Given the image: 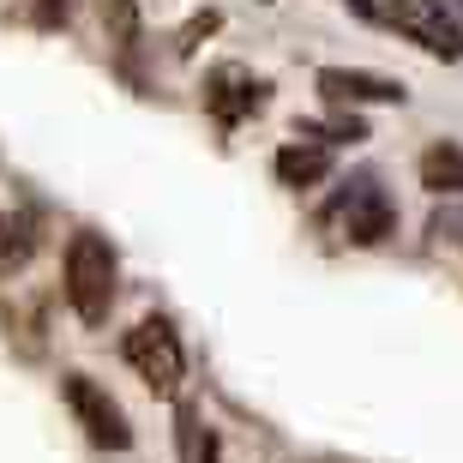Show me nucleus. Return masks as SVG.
I'll list each match as a JSON object with an SVG mask.
<instances>
[{
    "label": "nucleus",
    "mask_w": 463,
    "mask_h": 463,
    "mask_svg": "<svg viewBox=\"0 0 463 463\" xmlns=\"http://www.w3.org/2000/svg\"><path fill=\"white\" fill-rule=\"evenodd\" d=\"M385 18L397 31L421 43L439 61H463V18L451 13V0H385Z\"/></svg>",
    "instance_id": "nucleus-5"
},
{
    "label": "nucleus",
    "mask_w": 463,
    "mask_h": 463,
    "mask_svg": "<svg viewBox=\"0 0 463 463\" xmlns=\"http://www.w3.org/2000/svg\"><path fill=\"white\" fill-rule=\"evenodd\" d=\"M326 229L349 241V247H379V241L397 235V205L392 193L379 187L373 175H355L344 193H337V205L326 211Z\"/></svg>",
    "instance_id": "nucleus-2"
},
{
    "label": "nucleus",
    "mask_w": 463,
    "mask_h": 463,
    "mask_svg": "<svg viewBox=\"0 0 463 463\" xmlns=\"http://www.w3.org/2000/svg\"><path fill=\"white\" fill-rule=\"evenodd\" d=\"M319 90H326V103H403L410 97L403 79L355 72V67H319Z\"/></svg>",
    "instance_id": "nucleus-7"
},
{
    "label": "nucleus",
    "mask_w": 463,
    "mask_h": 463,
    "mask_svg": "<svg viewBox=\"0 0 463 463\" xmlns=\"http://www.w3.org/2000/svg\"><path fill=\"white\" fill-rule=\"evenodd\" d=\"M205 109L223 120V127H241L247 115L265 109V79H253L247 67H217L205 79Z\"/></svg>",
    "instance_id": "nucleus-6"
},
{
    "label": "nucleus",
    "mask_w": 463,
    "mask_h": 463,
    "mask_svg": "<svg viewBox=\"0 0 463 463\" xmlns=\"http://www.w3.org/2000/svg\"><path fill=\"white\" fill-rule=\"evenodd\" d=\"M61 397H67L72 421L85 428L90 446H103V451H127V446H133V428H127L120 403H115V397H109L90 373H67V379H61Z\"/></svg>",
    "instance_id": "nucleus-4"
},
{
    "label": "nucleus",
    "mask_w": 463,
    "mask_h": 463,
    "mask_svg": "<svg viewBox=\"0 0 463 463\" xmlns=\"http://www.w3.org/2000/svg\"><path fill=\"white\" fill-rule=\"evenodd\" d=\"M72 13V0H36V24H61Z\"/></svg>",
    "instance_id": "nucleus-13"
},
{
    "label": "nucleus",
    "mask_w": 463,
    "mask_h": 463,
    "mask_svg": "<svg viewBox=\"0 0 463 463\" xmlns=\"http://www.w3.org/2000/svg\"><path fill=\"white\" fill-rule=\"evenodd\" d=\"M36 235H31V217H18V211H0V271H18L24 259H31Z\"/></svg>",
    "instance_id": "nucleus-10"
},
{
    "label": "nucleus",
    "mask_w": 463,
    "mask_h": 463,
    "mask_svg": "<svg viewBox=\"0 0 463 463\" xmlns=\"http://www.w3.org/2000/svg\"><path fill=\"white\" fill-rule=\"evenodd\" d=\"M115 283H120L115 247L97 229H79L67 241V301H72V313L85 326H103L109 307H115Z\"/></svg>",
    "instance_id": "nucleus-1"
},
{
    "label": "nucleus",
    "mask_w": 463,
    "mask_h": 463,
    "mask_svg": "<svg viewBox=\"0 0 463 463\" xmlns=\"http://www.w3.org/2000/svg\"><path fill=\"white\" fill-rule=\"evenodd\" d=\"M103 31L115 49H133L138 43V0H103Z\"/></svg>",
    "instance_id": "nucleus-11"
},
{
    "label": "nucleus",
    "mask_w": 463,
    "mask_h": 463,
    "mask_svg": "<svg viewBox=\"0 0 463 463\" xmlns=\"http://www.w3.org/2000/svg\"><path fill=\"white\" fill-rule=\"evenodd\" d=\"M277 181L283 187H313V181H326L331 175V145H313V138H295V145H283L277 151Z\"/></svg>",
    "instance_id": "nucleus-8"
},
{
    "label": "nucleus",
    "mask_w": 463,
    "mask_h": 463,
    "mask_svg": "<svg viewBox=\"0 0 463 463\" xmlns=\"http://www.w3.org/2000/svg\"><path fill=\"white\" fill-rule=\"evenodd\" d=\"M458 241H463V229H458Z\"/></svg>",
    "instance_id": "nucleus-14"
},
{
    "label": "nucleus",
    "mask_w": 463,
    "mask_h": 463,
    "mask_svg": "<svg viewBox=\"0 0 463 463\" xmlns=\"http://www.w3.org/2000/svg\"><path fill=\"white\" fill-rule=\"evenodd\" d=\"M415 175H421V187H428V193H451V199H463V151H458V145H446V138L421 151Z\"/></svg>",
    "instance_id": "nucleus-9"
},
{
    "label": "nucleus",
    "mask_w": 463,
    "mask_h": 463,
    "mask_svg": "<svg viewBox=\"0 0 463 463\" xmlns=\"http://www.w3.org/2000/svg\"><path fill=\"white\" fill-rule=\"evenodd\" d=\"M211 31H217V13H199V18L187 24V31H181V43H175V49L193 54V49H199V36H211Z\"/></svg>",
    "instance_id": "nucleus-12"
},
{
    "label": "nucleus",
    "mask_w": 463,
    "mask_h": 463,
    "mask_svg": "<svg viewBox=\"0 0 463 463\" xmlns=\"http://www.w3.org/2000/svg\"><path fill=\"white\" fill-rule=\"evenodd\" d=\"M120 355H127V367H133L156 397H181V385H187V355H181V337H175L169 319H138V326L127 331Z\"/></svg>",
    "instance_id": "nucleus-3"
}]
</instances>
